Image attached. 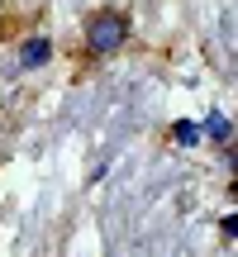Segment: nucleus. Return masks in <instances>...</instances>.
<instances>
[{
	"instance_id": "nucleus-2",
	"label": "nucleus",
	"mask_w": 238,
	"mask_h": 257,
	"mask_svg": "<svg viewBox=\"0 0 238 257\" xmlns=\"http://www.w3.org/2000/svg\"><path fill=\"white\" fill-rule=\"evenodd\" d=\"M48 53H53V48H48V38H29V43L19 48V67H43Z\"/></svg>"
},
{
	"instance_id": "nucleus-3",
	"label": "nucleus",
	"mask_w": 238,
	"mask_h": 257,
	"mask_svg": "<svg viewBox=\"0 0 238 257\" xmlns=\"http://www.w3.org/2000/svg\"><path fill=\"white\" fill-rule=\"evenodd\" d=\"M210 134L219 138V143H229V134H233V128H229V119H224V114H214V119H210Z\"/></svg>"
},
{
	"instance_id": "nucleus-1",
	"label": "nucleus",
	"mask_w": 238,
	"mask_h": 257,
	"mask_svg": "<svg viewBox=\"0 0 238 257\" xmlns=\"http://www.w3.org/2000/svg\"><path fill=\"white\" fill-rule=\"evenodd\" d=\"M129 43V15L124 10H95L91 24H86V48L95 57H110Z\"/></svg>"
}]
</instances>
